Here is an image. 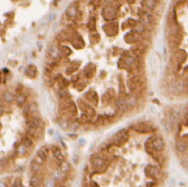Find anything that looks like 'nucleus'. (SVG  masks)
<instances>
[{
  "mask_svg": "<svg viewBox=\"0 0 188 187\" xmlns=\"http://www.w3.org/2000/svg\"><path fill=\"white\" fill-rule=\"evenodd\" d=\"M41 124H42V120L41 117H28L26 120V125H27L28 129H30V130H38L41 127Z\"/></svg>",
  "mask_w": 188,
  "mask_h": 187,
  "instance_id": "f257e3e1",
  "label": "nucleus"
},
{
  "mask_svg": "<svg viewBox=\"0 0 188 187\" xmlns=\"http://www.w3.org/2000/svg\"><path fill=\"white\" fill-rule=\"evenodd\" d=\"M151 147L152 148L153 151H157V152H161L164 150L165 148V142L164 139L161 138V136L155 137L154 138H152V143H151Z\"/></svg>",
  "mask_w": 188,
  "mask_h": 187,
  "instance_id": "f03ea898",
  "label": "nucleus"
},
{
  "mask_svg": "<svg viewBox=\"0 0 188 187\" xmlns=\"http://www.w3.org/2000/svg\"><path fill=\"white\" fill-rule=\"evenodd\" d=\"M103 16L106 19H108V20L115 19L117 17V10H116L115 6H111V5L106 6L103 9Z\"/></svg>",
  "mask_w": 188,
  "mask_h": 187,
  "instance_id": "7ed1b4c3",
  "label": "nucleus"
},
{
  "mask_svg": "<svg viewBox=\"0 0 188 187\" xmlns=\"http://www.w3.org/2000/svg\"><path fill=\"white\" fill-rule=\"evenodd\" d=\"M91 163H92V166L97 170H100L102 169L103 171L107 168V161L104 160L103 158L101 157H98V156H96L94 158H92L91 160Z\"/></svg>",
  "mask_w": 188,
  "mask_h": 187,
  "instance_id": "20e7f679",
  "label": "nucleus"
},
{
  "mask_svg": "<svg viewBox=\"0 0 188 187\" xmlns=\"http://www.w3.org/2000/svg\"><path fill=\"white\" fill-rule=\"evenodd\" d=\"M80 11H79V8H78V6H76L75 4H72L70 5L66 11H65V14L68 18L70 19H75V18H77L78 15H79Z\"/></svg>",
  "mask_w": 188,
  "mask_h": 187,
  "instance_id": "39448f33",
  "label": "nucleus"
},
{
  "mask_svg": "<svg viewBox=\"0 0 188 187\" xmlns=\"http://www.w3.org/2000/svg\"><path fill=\"white\" fill-rule=\"evenodd\" d=\"M132 129L134 130L135 131L139 132V133H148V132L152 131V130L150 129V126H148L146 123H142V122L135 124L134 126L132 127Z\"/></svg>",
  "mask_w": 188,
  "mask_h": 187,
  "instance_id": "423d86ee",
  "label": "nucleus"
},
{
  "mask_svg": "<svg viewBox=\"0 0 188 187\" xmlns=\"http://www.w3.org/2000/svg\"><path fill=\"white\" fill-rule=\"evenodd\" d=\"M128 134L126 132H119L114 138V143L118 146H121L128 140Z\"/></svg>",
  "mask_w": 188,
  "mask_h": 187,
  "instance_id": "0eeeda50",
  "label": "nucleus"
},
{
  "mask_svg": "<svg viewBox=\"0 0 188 187\" xmlns=\"http://www.w3.org/2000/svg\"><path fill=\"white\" fill-rule=\"evenodd\" d=\"M157 0H142L141 5L147 11H153L157 6Z\"/></svg>",
  "mask_w": 188,
  "mask_h": 187,
  "instance_id": "6e6552de",
  "label": "nucleus"
},
{
  "mask_svg": "<svg viewBox=\"0 0 188 187\" xmlns=\"http://www.w3.org/2000/svg\"><path fill=\"white\" fill-rule=\"evenodd\" d=\"M175 149L179 153H185L187 151V143L186 140L179 139L175 143Z\"/></svg>",
  "mask_w": 188,
  "mask_h": 187,
  "instance_id": "1a4fd4ad",
  "label": "nucleus"
},
{
  "mask_svg": "<svg viewBox=\"0 0 188 187\" xmlns=\"http://www.w3.org/2000/svg\"><path fill=\"white\" fill-rule=\"evenodd\" d=\"M127 104H128V107L129 108H133L137 106L138 104V97L135 94H130L126 98H125Z\"/></svg>",
  "mask_w": 188,
  "mask_h": 187,
  "instance_id": "9d476101",
  "label": "nucleus"
},
{
  "mask_svg": "<svg viewBox=\"0 0 188 187\" xmlns=\"http://www.w3.org/2000/svg\"><path fill=\"white\" fill-rule=\"evenodd\" d=\"M117 107L120 112H126L129 109L128 104H127L125 98H120L117 101Z\"/></svg>",
  "mask_w": 188,
  "mask_h": 187,
  "instance_id": "9b49d317",
  "label": "nucleus"
},
{
  "mask_svg": "<svg viewBox=\"0 0 188 187\" xmlns=\"http://www.w3.org/2000/svg\"><path fill=\"white\" fill-rule=\"evenodd\" d=\"M159 172H160L159 169L156 167H149L146 170V174L150 177H152V178H158Z\"/></svg>",
  "mask_w": 188,
  "mask_h": 187,
  "instance_id": "f8f14e48",
  "label": "nucleus"
},
{
  "mask_svg": "<svg viewBox=\"0 0 188 187\" xmlns=\"http://www.w3.org/2000/svg\"><path fill=\"white\" fill-rule=\"evenodd\" d=\"M53 154L54 158L58 161L64 160V155L62 154V151L58 147H53Z\"/></svg>",
  "mask_w": 188,
  "mask_h": 187,
  "instance_id": "ddd939ff",
  "label": "nucleus"
},
{
  "mask_svg": "<svg viewBox=\"0 0 188 187\" xmlns=\"http://www.w3.org/2000/svg\"><path fill=\"white\" fill-rule=\"evenodd\" d=\"M180 119H181V115H180L179 111H174V110H173V111H172V112L170 113L169 120H170L171 122H173V124L176 123V122H178Z\"/></svg>",
  "mask_w": 188,
  "mask_h": 187,
  "instance_id": "4468645a",
  "label": "nucleus"
},
{
  "mask_svg": "<svg viewBox=\"0 0 188 187\" xmlns=\"http://www.w3.org/2000/svg\"><path fill=\"white\" fill-rule=\"evenodd\" d=\"M48 53L50 54V56L53 59H59L61 57V51L58 48H56L55 46H52L49 49Z\"/></svg>",
  "mask_w": 188,
  "mask_h": 187,
  "instance_id": "2eb2a0df",
  "label": "nucleus"
},
{
  "mask_svg": "<svg viewBox=\"0 0 188 187\" xmlns=\"http://www.w3.org/2000/svg\"><path fill=\"white\" fill-rule=\"evenodd\" d=\"M70 164L69 162L65 161V160H62V161H60V165H59V170L62 173H66L70 171Z\"/></svg>",
  "mask_w": 188,
  "mask_h": 187,
  "instance_id": "dca6fc26",
  "label": "nucleus"
},
{
  "mask_svg": "<svg viewBox=\"0 0 188 187\" xmlns=\"http://www.w3.org/2000/svg\"><path fill=\"white\" fill-rule=\"evenodd\" d=\"M37 156L41 161H46L48 159V151L44 148H41L37 152Z\"/></svg>",
  "mask_w": 188,
  "mask_h": 187,
  "instance_id": "f3484780",
  "label": "nucleus"
},
{
  "mask_svg": "<svg viewBox=\"0 0 188 187\" xmlns=\"http://www.w3.org/2000/svg\"><path fill=\"white\" fill-rule=\"evenodd\" d=\"M41 163L40 162H38L37 160H33L31 162H30V164H29V170L32 172H39L40 171H41Z\"/></svg>",
  "mask_w": 188,
  "mask_h": 187,
  "instance_id": "a211bd4d",
  "label": "nucleus"
},
{
  "mask_svg": "<svg viewBox=\"0 0 188 187\" xmlns=\"http://www.w3.org/2000/svg\"><path fill=\"white\" fill-rule=\"evenodd\" d=\"M15 100L19 106H23V105H25L27 98L23 94H18L17 96H15Z\"/></svg>",
  "mask_w": 188,
  "mask_h": 187,
  "instance_id": "6ab92c4d",
  "label": "nucleus"
},
{
  "mask_svg": "<svg viewBox=\"0 0 188 187\" xmlns=\"http://www.w3.org/2000/svg\"><path fill=\"white\" fill-rule=\"evenodd\" d=\"M38 110H39V107H38V105H37V104H35V103H31V104L28 105L27 111L28 116H32V115H34L36 112H38Z\"/></svg>",
  "mask_w": 188,
  "mask_h": 187,
  "instance_id": "aec40b11",
  "label": "nucleus"
},
{
  "mask_svg": "<svg viewBox=\"0 0 188 187\" xmlns=\"http://www.w3.org/2000/svg\"><path fill=\"white\" fill-rule=\"evenodd\" d=\"M29 185L31 187H38L41 185V179L37 175H33L29 180Z\"/></svg>",
  "mask_w": 188,
  "mask_h": 187,
  "instance_id": "412c9836",
  "label": "nucleus"
},
{
  "mask_svg": "<svg viewBox=\"0 0 188 187\" xmlns=\"http://www.w3.org/2000/svg\"><path fill=\"white\" fill-rule=\"evenodd\" d=\"M3 99L6 103H12L15 100V96L12 93H10V92H6L3 95Z\"/></svg>",
  "mask_w": 188,
  "mask_h": 187,
  "instance_id": "4be33fe9",
  "label": "nucleus"
},
{
  "mask_svg": "<svg viewBox=\"0 0 188 187\" xmlns=\"http://www.w3.org/2000/svg\"><path fill=\"white\" fill-rule=\"evenodd\" d=\"M22 143H23L24 148H26V149H32L33 146H34V142H33L32 139H31L30 138H28V137H26V138H23Z\"/></svg>",
  "mask_w": 188,
  "mask_h": 187,
  "instance_id": "5701e85b",
  "label": "nucleus"
},
{
  "mask_svg": "<svg viewBox=\"0 0 188 187\" xmlns=\"http://www.w3.org/2000/svg\"><path fill=\"white\" fill-rule=\"evenodd\" d=\"M162 124H163V127H164V129H165L166 130L171 131V130H173V122H171L169 119H164V120L162 121Z\"/></svg>",
  "mask_w": 188,
  "mask_h": 187,
  "instance_id": "b1692460",
  "label": "nucleus"
},
{
  "mask_svg": "<svg viewBox=\"0 0 188 187\" xmlns=\"http://www.w3.org/2000/svg\"><path fill=\"white\" fill-rule=\"evenodd\" d=\"M60 126H61V128L62 129H63V130H66L69 126H70V124H69V122L66 120V119H62L61 121H60Z\"/></svg>",
  "mask_w": 188,
  "mask_h": 187,
  "instance_id": "393cba45",
  "label": "nucleus"
},
{
  "mask_svg": "<svg viewBox=\"0 0 188 187\" xmlns=\"http://www.w3.org/2000/svg\"><path fill=\"white\" fill-rule=\"evenodd\" d=\"M124 62H125L127 65L131 66V65L133 64V62H134V59H133V57H131V56H127L126 59H125V61H124Z\"/></svg>",
  "mask_w": 188,
  "mask_h": 187,
  "instance_id": "a878e982",
  "label": "nucleus"
},
{
  "mask_svg": "<svg viewBox=\"0 0 188 187\" xmlns=\"http://www.w3.org/2000/svg\"><path fill=\"white\" fill-rule=\"evenodd\" d=\"M44 187H55V182L52 179H49L45 182Z\"/></svg>",
  "mask_w": 188,
  "mask_h": 187,
  "instance_id": "bb28decb",
  "label": "nucleus"
},
{
  "mask_svg": "<svg viewBox=\"0 0 188 187\" xmlns=\"http://www.w3.org/2000/svg\"><path fill=\"white\" fill-rule=\"evenodd\" d=\"M60 96L61 97H66V96H68V92L65 89H62L60 91Z\"/></svg>",
  "mask_w": 188,
  "mask_h": 187,
  "instance_id": "cd10ccee",
  "label": "nucleus"
},
{
  "mask_svg": "<svg viewBox=\"0 0 188 187\" xmlns=\"http://www.w3.org/2000/svg\"><path fill=\"white\" fill-rule=\"evenodd\" d=\"M102 3V0H91V4H93L96 6H100V4Z\"/></svg>",
  "mask_w": 188,
  "mask_h": 187,
  "instance_id": "c85d7f7f",
  "label": "nucleus"
},
{
  "mask_svg": "<svg viewBox=\"0 0 188 187\" xmlns=\"http://www.w3.org/2000/svg\"><path fill=\"white\" fill-rule=\"evenodd\" d=\"M12 187H22V185H21V183H20V181H19V180H17L15 183H14V185H13V186Z\"/></svg>",
  "mask_w": 188,
  "mask_h": 187,
  "instance_id": "c756f323",
  "label": "nucleus"
},
{
  "mask_svg": "<svg viewBox=\"0 0 188 187\" xmlns=\"http://www.w3.org/2000/svg\"><path fill=\"white\" fill-rule=\"evenodd\" d=\"M6 164H7V161H6V160H5V159L0 160V166H6Z\"/></svg>",
  "mask_w": 188,
  "mask_h": 187,
  "instance_id": "7c9ffc66",
  "label": "nucleus"
},
{
  "mask_svg": "<svg viewBox=\"0 0 188 187\" xmlns=\"http://www.w3.org/2000/svg\"><path fill=\"white\" fill-rule=\"evenodd\" d=\"M3 114H4V108H3V107L0 105V117H1Z\"/></svg>",
  "mask_w": 188,
  "mask_h": 187,
  "instance_id": "2f4dec72",
  "label": "nucleus"
},
{
  "mask_svg": "<svg viewBox=\"0 0 188 187\" xmlns=\"http://www.w3.org/2000/svg\"><path fill=\"white\" fill-rule=\"evenodd\" d=\"M154 185V183H148L147 184V186L148 187H152Z\"/></svg>",
  "mask_w": 188,
  "mask_h": 187,
  "instance_id": "473e14b6",
  "label": "nucleus"
},
{
  "mask_svg": "<svg viewBox=\"0 0 188 187\" xmlns=\"http://www.w3.org/2000/svg\"><path fill=\"white\" fill-rule=\"evenodd\" d=\"M92 187H98V185L96 184V183H92V185H91Z\"/></svg>",
  "mask_w": 188,
  "mask_h": 187,
  "instance_id": "72a5a7b5",
  "label": "nucleus"
},
{
  "mask_svg": "<svg viewBox=\"0 0 188 187\" xmlns=\"http://www.w3.org/2000/svg\"><path fill=\"white\" fill-rule=\"evenodd\" d=\"M0 187H6V185H5L4 183H0Z\"/></svg>",
  "mask_w": 188,
  "mask_h": 187,
  "instance_id": "f704fd0d",
  "label": "nucleus"
}]
</instances>
